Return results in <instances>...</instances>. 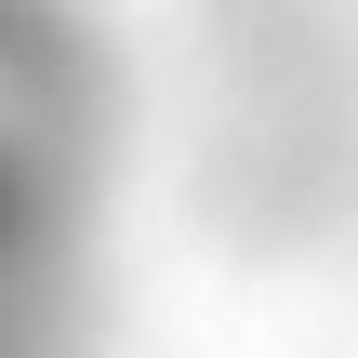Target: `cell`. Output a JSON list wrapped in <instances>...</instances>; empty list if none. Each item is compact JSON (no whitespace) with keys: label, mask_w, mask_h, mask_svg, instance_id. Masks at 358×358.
<instances>
[{"label":"cell","mask_w":358,"mask_h":358,"mask_svg":"<svg viewBox=\"0 0 358 358\" xmlns=\"http://www.w3.org/2000/svg\"><path fill=\"white\" fill-rule=\"evenodd\" d=\"M106 186V53L66 0H0V358H53V279Z\"/></svg>","instance_id":"cell-1"}]
</instances>
